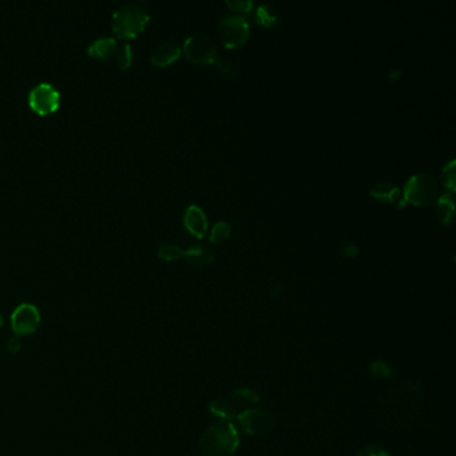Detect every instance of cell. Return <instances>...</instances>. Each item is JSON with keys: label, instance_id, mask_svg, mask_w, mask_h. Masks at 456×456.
<instances>
[{"label": "cell", "instance_id": "cell-1", "mask_svg": "<svg viewBox=\"0 0 456 456\" xmlns=\"http://www.w3.org/2000/svg\"><path fill=\"white\" fill-rule=\"evenodd\" d=\"M239 438L233 424L222 421L209 427L200 438L199 447L203 456H232Z\"/></svg>", "mask_w": 456, "mask_h": 456}, {"label": "cell", "instance_id": "cell-2", "mask_svg": "<svg viewBox=\"0 0 456 456\" xmlns=\"http://www.w3.org/2000/svg\"><path fill=\"white\" fill-rule=\"evenodd\" d=\"M150 20V14L140 3H128L117 8L111 17V30L117 37L131 39L140 35Z\"/></svg>", "mask_w": 456, "mask_h": 456}, {"label": "cell", "instance_id": "cell-3", "mask_svg": "<svg viewBox=\"0 0 456 456\" xmlns=\"http://www.w3.org/2000/svg\"><path fill=\"white\" fill-rule=\"evenodd\" d=\"M439 187L428 174H415L404 186V201L414 205H430L437 200Z\"/></svg>", "mask_w": 456, "mask_h": 456}, {"label": "cell", "instance_id": "cell-4", "mask_svg": "<svg viewBox=\"0 0 456 456\" xmlns=\"http://www.w3.org/2000/svg\"><path fill=\"white\" fill-rule=\"evenodd\" d=\"M183 51L193 63H217L219 50L213 39L203 34H196L187 37L183 43Z\"/></svg>", "mask_w": 456, "mask_h": 456}, {"label": "cell", "instance_id": "cell-5", "mask_svg": "<svg viewBox=\"0 0 456 456\" xmlns=\"http://www.w3.org/2000/svg\"><path fill=\"white\" fill-rule=\"evenodd\" d=\"M28 106L39 115H50L60 106V92L51 83L42 82L28 92Z\"/></svg>", "mask_w": 456, "mask_h": 456}, {"label": "cell", "instance_id": "cell-6", "mask_svg": "<svg viewBox=\"0 0 456 456\" xmlns=\"http://www.w3.org/2000/svg\"><path fill=\"white\" fill-rule=\"evenodd\" d=\"M217 37L225 47L235 49L246 42L249 37V24L242 17L223 18L219 22Z\"/></svg>", "mask_w": 456, "mask_h": 456}, {"label": "cell", "instance_id": "cell-7", "mask_svg": "<svg viewBox=\"0 0 456 456\" xmlns=\"http://www.w3.org/2000/svg\"><path fill=\"white\" fill-rule=\"evenodd\" d=\"M40 326V313L33 304H20L11 314V327L17 336L34 333Z\"/></svg>", "mask_w": 456, "mask_h": 456}, {"label": "cell", "instance_id": "cell-8", "mask_svg": "<svg viewBox=\"0 0 456 456\" xmlns=\"http://www.w3.org/2000/svg\"><path fill=\"white\" fill-rule=\"evenodd\" d=\"M239 425L249 435H258L269 431L274 425V416L268 411L251 409L238 416Z\"/></svg>", "mask_w": 456, "mask_h": 456}, {"label": "cell", "instance_id": "cell-9", "mask_svg": "<svg viewBox=\"0 0 456 456\" xmlns=\"http://www.w3.org/2000/svg\"><path fill=\"white\" fill-rule=\"evenodd\" d=\"M180 55H181V47L176 42L167 40V42L160 43L153 50L150 60L157 67H166V66L171 65L176 59H178Z\"/></svg>", "mask_w": 456, "mask_h": 456}, {"label": "cell", "instance_id": "cell-10", "mask_svg": "<svg viewBox=\"0 0 456 456\" xmlns=\"http://www.w3.org/2000/svg\"><path fill=\"white\" fill-rule=\"evenodd\" d=\"M183 223L186 229L197 237H202L208 230V219L200 206L190 205L185 210Z\"/></svg>", "mask_w": 456, "mask_h": 456}, {"label": "cell", "instance_id": "cell-11", "mask_svg": "<svg viewBox=\"0 0 456 456\" xmlns=\"http://www.w3.org/2000/svg\"><path fill=\"white\" fill-rule=\"evenodd\" d=\"M117 49H118V43L114 37H101L90 43V46L87 47V54L94 59L105 60L112 58L115 55Z\"/></svg>", "mask_w": 456, "mask_h": 456}, {"label": "cell", "instance_id": "cell-12", "mask_svg": "<svg viewBox=\"0 0 456 456\" xmlns=\"http://www.w3.org/2000/svg\"><path fill=\"white\" fill-rule=\"evenodd\" d=\"M183 257L186 261L194 267H203L213 261V252L205 245H192L186 251H183Z\"/></svg>", "mask_w": 456, "mask_h": 456}, {"label": "cell", "instance_id": "cell-13", "mask_svg": "<svg viewBox=\"0 0 456 456\" xmlns=\"http://www.w3.org/2000/svg\"><path fill=\"white\" fill-rule=\"evenodd\" d=\"M454 212H455V202H454L453 193H446V194L440 196L438 203H437V213H438L439 219L447 225L454 219Z\"/></svg>", "mask_w": 456, "mask_h": 456}, {"label": "cell", "instance_id": "cell-14", "mask_svg": "<svg viewBox=\"0 0 456 456\" xmlns=\"http://www.w3.org/2000/svg\"><path fill=\"white\" fill-rule=\"evenodd\" d=\"M372 197L375 199H379V200H383V201H396L399 197H400V190L392 185V183H376L372 189H371V193H369Z\"/></svg>", "mask_w": 456, "mask_h": 456}, {"label": "cell", "instance_id": "cell-15", "mask_svg": "<svg viewBox=\"0 0 456 456\" xmlns=\"http://www.w3.org/2000/svg\"><path fill=\"white\" fill-rule=\"evenodd\" d=\"M255 19L260 24H262L265 27H273L278 23V15H277L276 10L272 8L269 4H264L257 8Z\"/></svg>", "mask_w": 456, "mask_h": 456}, {"label": "cell", "instance_id": "cell-16", "mask_svg": "<svg viewBox=\"0 0 456 456\" xmlns=\"http://www.w3.org/2000/svg\"><path fill=\"white\" fill-rule=\"evenodd\" d=\"M210 411L217 415L219 418H223V419H233L236 416V408L232 403L228 402V400H223V399H219V400H214V402L210 403Z\"/></svg>", "mask_w": 456, "mask_h": 456}, {"label": "cell", "instance_id": "cell-17", "mask_svg": "<svg viewBox=\"0 0 456 456\" xmlns=\"http://www.w3.org/2000/svg\"><path fill=\"white\" fill-rule=\"evenodd\" d=\"M117 65L119 66V69L126 70L128 67H131L133 65V47L130 43H122L121 46H118L115 55H114Z\"/></svg>", "mask_w": 456, "mask_h": 456}, {"label": "cell", "instance_id": "cell-18", "mask_svg": "<svg viewBox=\"0 0 456 456\" xmlns=\"http://www.w3.org/2000/svg\"><path fill=\"white\" fill-rule=\"evenodd\" d=\"M158 255L166 261H173L183 257V251L176 244H164L158 249Z\"/></svg>", "mask_w": 456, "mask_h": 456}, {"label": "cell", "instance_id": "cell-19", "mask_svg": "<svg viewBox=\"0 0 456 456\" xmlns=\"http://www.w3.org/2000/svg\"><path fill=\"white\" fill-rule=\"evenodd\" d=\"M230 232H232L230 225L225 221H219L212 229L210 241L212 242H221V241H223V239H226L230 236Z\"/></svg>", "mask_w": 456, "mask_h": 456}, {"label": "cell", "instance_id": "cell-20", "mask_svg": "<svg viewBox=\"0 0 456 456\" xmlns=\"http://www.w3.org/2000/svg\"><path fill=\"white\" fill-rule=\"evenodd\" d=\"M441 178H443V183H444V185H446L451 192H455V160H451L448 164L443 167Z\"/></svg>", "mask_w": 456, "mask_h": 456}, {"label": "cell", "instance_id": "cell-21", "mask_svg": "<svg viewBox=\"0 0 456 456\" xmlns=\"http://www.w3.org/2000/svg\"><path fill=\"white\" fill-rule=\"evenodd\" d=\"M226 4L236 12H249L253 7V1L251 0H228Z\"/></svg>", "mask_w": 456, "mask_h": 456}, {"label": "cell", "instance_id": "cell-22", "mask_svg": "<svg viewBox=\"0 0 456 456\" xmlns=\"http://www.w3.org/2000/svg\"><path fill=\"white\" fill-rule=\"evenodd\" d=\"M235 399L245 403H257L258 402V395L255 391L251 389H238L235 394Z\"/></svg>", "mask_w": 456, "mask_h": 456}, {"label": "cell", "instance_id": "cell-23", "mask_svg": "<svg viewBox=\"0 0 456 456\" xmlns=\"http://www.w3.org/2000/svg\"><path fill=\"white\" fill-rule=\"evenodd\" d=\"M357 456H389L379 447H366Z\"/></svg>", "mask_w": 456, "mask_h": 456}, {"label": "cell", "instance_id": "cell-24", "mask_svg": "<svg viewBox=\"0 0 456 456\" xmlns=\"http://www.w3.org/2000/svg\"><path fill=\"white\" fill-rule=\"evenodd\" d=\"M19 347H20V344H19V341L17 340V339L11 340V341H10V344H8V348H10L11 351H17V349H19Z\"/></svg>", "mask_w": 456, "mask_h": 456}, {"label": "cell", "instance_id": "cell-25", "mask_svg": "<svg viewBox=\"0 0 456 456\" xmlns=\"http://www.w3.org/2000/svg\"><path fill=\"white\" fill-rule=\"evenodd\" d=\"M3 326V319H1V316H0V327Z\"/></svg>", "mask_w": 456, "mask_h": 456}]
</instances>
